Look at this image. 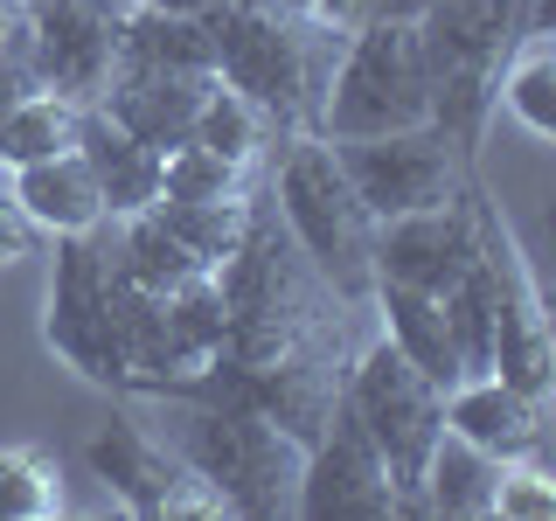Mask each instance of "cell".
<instances>
[{
  "instance_id": "6da1fadb",
  "label": "cell",
  "mask_w": 556,
  "mask_h": 521,
  "mask_svg": "<svg viewBox=\"0 0 556 521\" xmlns=\"http://www.w3.org/2000/svg\"><path fill=\"white\" fill-rule=\"evenodd\" d=\"M167 445L223 500V514H243V521L292 514L306 445L286 439L251 404H230V396H167Z\"/></svg>"
},
{
  "instance_id": "7a4b0ae2",
  "label": "cell",
  "mask_w": 556,
  "mask_h": 521,
  "mask_svg": "<svg viewBox=\"0 0 556 521\" xmlns=\"http://www.w3.org/2000/svg\"><path fill=\"white\" fill-rule=\"evenodd\" d=\"M529 28V0H431L417 14V42L431 63V126L473 161L494 118V84Z\"/></svg>"
},
{
  "instance_id": "3957f363",
  "label": "cell",
  "mask_w": 556,
  "mask_h": 521,
  "mask_svg": "<svg viewBox=\"0 0 556 521\" xmlns=\"http://www.w3.org/2000/svg\"><path fill=\"white\" fill-rule=\"evenodd\" d=\"M271 208L278 223L292 230V243L320 265V278L348 300H369L376 285V216L355 202L348 174L334 161L320 132H292L278 139V161H271Z\"/></svg>"
},
{
  "instance_id": "277c9868",
  "label": "cell",
  "mask_w": 556,
  "mask_h": 521,
  "mask_svg": "<svg viewBox=\"0 0 556 521\" xmlns=\"http://www.w3.org/2000/svg\"><path fill=\"white\" fill-rule=\"evenodd\" d=\"M431 126V63L417 42V22H362L348 28L341 63L320 98V139H376Z\"/></svg>"
},
{
  "instance_id": "5b68a950",
  "label": "cell",
  "mask_w": 556,
  "mask_h": 521,
  "mask_svg": "<svg viewBox=\"0 0 556 521\" xmlns=\"http://www.w3.org/2000/svg\"><path fill=\"white\" fill-rule=\"evenodd\" d=\"M341 410L355 417V424L376 439V452L390 459L404 514H425L417 508V473H425L431 445H439V431H445V390L417 369L396 341H369V347H355V361H348Z\"/></svg>"
},
{
  "instance_id": "8992f818",
  "label": "cell",
  "mask_w": 556,
  "mask_h": 521,
  "mask_svg": "<svg viewBox=\"0 0 556 521\" xmlns=\"http://www.w3.org/2000/svg\"><path fill=\"white\" fill-rule=\"evenodd\" d=\"M334 161L355 188V202L376 223L390 216H417V208H439L466 188V153L452 147L439 126H410V132H376V139H327Z\"/></svg>"
},
{
  "instance_id": "52a82bcc",
  "label": "cell",
  "mask_w": 556,
  "mask_h": 521,
  "mask_svg": "<svg viewBox=\"0 0 556 521\" xmlns=\"http://www.w3.org/2000/svg\"><path fill=\"white\" fill-rule=\"evenodd\" d=\"M42 341L98 390H118V341H112V237L77 230L56 237V265H49V313Z\"/></svg>"
},
{
  "instance_id": "ba28073f",
  "label": "cell",
  "mask_w": 556,
  "mask_h": 521,
  "mask_svg": "<svg viewBox=\"0 0 556 521\" xmlns=\"http://www.w3.org/2000/svg\"><path fill=\"white\" fill-rule=\"evenodd\" d=\"M139 0H22L35 84L70 104H98L126 56V22Z\"/></svg>"
},
{
  "instance_id": "9c48e42d",
  "label": "cell",
  "mask_w": 556,
  "mask_h": 521,
  "mask_svg": "<svg viewBox=\"0 0 556 521\" xmlns=\"http://www.w3.org/2000/svg\"><path fill=\"white\" fill-rule=\"evenodd\" d=\"M84 466L104 480V494L126 500L139 521H223V500L181 466L161 431H147L139 417H112L84 439Z\"/></svg>"
},
{
  "instance_id": "30bf717a",
  "label": "cell",
  "mask_w": 556,
  "mask_h": 521,
  "mask_svg": "<svg viewBox=\"0 0 556 521\" xmlns=\"http://www.w3.org/2000/svg\"><path fill=\"white\" fill-rule=\"evenodd\" d=\"M473 208H480L486 285H494V376L515 382V390H529V396H549L556 341H549V313H543V292H535V271H529V257H521L508 216H501L480 188H473Z\"/></svg>"
},
{
  "instance_id": "8fae6325",
  "label": "cell",
  "mask_w": 556,
  "mask_h": 521,
  "mask_svg": "<svg viewBox=\"0 0 556 521\" xmlns=\"http://www.w3.org/2000/svg\"><path fill=\"white\" fill-rule=\"evenodd\" d=\"M292 514H313V521H348V514L355 521H390V514H404V494H396V480H390V459H382L376 439L348 410H334V424L306 445Z\"/></svg>"
},
{
  "instance_id": "7c38bea8",
  "label": "cell",
  "mask_w": 556,
  "mask_h": 521,
  "mask_svg": "<svg viewBox=\"0 0 556 521\" xmlns=\"http://www.w3.org/2000/svg\"><path fill=\"white\" fill-rule=\"evenodd\" d=\"M480 257V208H473V181L439 208L417 216H390L376 223V278L390 285H417V292H452Z\"/></svg>"
},
{
  "instance_id": "4fadbf2b",
  "label": "cell",
  "mask_w": 556,
  "mask_h": 521,
  "mask_svg": "<svg viewBox=\"0 0 556 521\" xmlns=\"http://www.w3.org/2000/svg\"><path fill=\"white\" fill-rule=\"evenodd\" d=\"M208 91H216V69L161 63V56H118V69H112V84H104L98 104L126 132L147 139L153 153H167V147H188V132H195Z\"/></svg>"
},
{
  "instance_id": "5bb4252c",
  "label": "cell",
  "mask_w": 556,
  "mask_h": 521,
  "mask_svg": "<svg viewBox=\"0 0 556 521\" xmlns=\"http://www.w3.org/2000/svg\"><path fill=\"white\" fill-rule=\"evenodd\" d=\"M445 431L486 445L494 459H543L549 445V396H529L501 376H466L445 390Z\"/></svg>"
},
{
  "instance_id": "9a60e30c",
  "label": "cell",
  "mask_w": 556,
  "mask_h": 521,
  "mask_svg": "<svg viewBox=\"0 0 556 521\" xmlns=\"http://www.w3.org/2000/svg\"><path fill=\"white\" fill-rule=\"evenodd\" d=\"M77 153L91 167L104 216H139L153 195H161V153L147 147L139 132H126L104 104H84L77 112Z\"/></svg>"
},
{
  "instance_id": "2e32d148",
  "label": "cell",
  "mask_w": 556,
  "mask_h": 521,
  "mask_svg": "<svg viewBox=\"0 0 556 521\" xmlns=\"http://www.w3.org/2000/svg\"><path fill=\"white\" fill-rule=\"evenodd\" d=\"M8 195L22 202V216L49 237H77V230H98L104 223V195H98L91 167H84L77 139H70L63 153H49V161L8 167Z\"/></svg>"
},
{
  "instance_id": "e0dca14e",
  "label": "cell",
  "mask_w": 556,
  "mask_h": 521,
  "mask_svg": "<svg viewBox=\"0 0 556 521\" xmlns=\"http://www.w3.org/2000/svg\"><path fill=\"white\" fill-rule=\"evenodd\" d=\"M369 300H376L382 341L404 347L439 390H459L466 361H459V341H452V320H445V292H417V285H390V278H376Z\"/></svg>"
},
{
  "instance_id": "ac0fdd59",
  "label": "cell",
  "mask_w": 556,
  "mask_h": 521,
  "mask_svg": "<svg viewBox=\"0 0 556 521\" xmlns=\"http://www.w3.org/2000/svg\"><path fill=\"white\" fill-rule=\"evenodd\" d=\"M501 466L486 445L459 439V431H439L425 473H417V508L425 514H445V521H494V486H501Z\"/></svg>"
},
{
  "instance_id": "d6986e66",
  "label": "cell",
  "mask_w": 556,
  "mask_h": 521,
  "mask_svg": "<svg viewBox=\"0 0 556 521\" xmlns=\"http://www.w3.org/2000/svg\"><path fill=\"white\" fill-rule=\"evenodd\" d=\"M494 104L529 139H556V42L549 35H521L515 42V56L494 84Z\"/></svg>"
},
{
  "instance_id": "ffe728a7",
  "label": "cell",
  "mask_w": 556,
  "mask_h": 521,
  "mask_svg": "<svg viewBox=\"0 0 556 521\" xmlns=\"http://www.w3.org/2000/svg\"><path fill=\"white\" fill-rule=\"evenodd\" d=\"M257 195V188H251ZM251 195H216V202H181V195H153L147 208L167 223L174 237L188 243V251L202 257L208 271H223L237 257V243H243V230H251Z\"/></svg>"
},
{
  "instance_id": "44dd1931",
  "label": "cell",
  "mask_w": 556,
  "mask_h": 521,
  "mask_svg": "<svg viewBox=\"0 0 556 521\" xmlns=\"http://www.w3.org/2000/svg\"><path fill=\"white\" fill-rule=\"evenodd\" d=\"M188 139H195V147H208V153H223V161H237V167H257V161L278 147V126L237 91V84L216 77V91L202 98V118H195V132H188Z\"/></svg>"
},
{
  "instance_id": "7402d4cb",
  "label": "cell",
  "mask_w": 556,
  "mask_h": 521,
  "mask_svg": "<svg viewBox=\"0 0 556 521\" xmlns=\"http://www.w3.org/2000/svg\"><path fill=\"white\" fill-rule=\"evenodd\" d=\"M77 112L84 104L42 91V84H35L28 98H14L8 112H0V167H28V161L63 153L70 139H77Z\"/></svg>"
},
{
  "instance_id": "603a6c76",
  "label": "cell",
  "mask_w": 556,
  "mask_h": 521,
  "mask_svg": "<svg viewBox=\"0 0 556 521\" xmlns=\"http://www.w3.org/2000/svg\"><path fill=\"white\" fill-rule=\"evenodd\" d=\"M63 514V473L49 452L8 445L0 452V521H56Z\"/></svg>"
},
{
  "instance_id": "cb8c5ba5",
  "label": "cell",
  "mask_w": 556,
  "mask_h": 521,
  "mask_svg": "<svg viewBox=\"0 0 556 521\" xmlns=\"http://www.w3.org/2000/svg\"><path fill=\"white\" fill-rule=\"evenodd\" d=\"M161 195H181V202H216V195H251V167L223 161L208 147H167L161 153Z\"/></svg>"
},
{
  "instance_id": "d4e9b609",
  "label": "cell",
  "mask_w": 556,
  "mask_h": 521,
  "mask_svg": "<svg viewBox=\"0 0 556 521\" xmlns=\"http://www.w3.org/2000/svg\"><path fill=\"white\" fill-rule=\"evenodd\" d=\"M494 514L501 521H556V480L543 459H508L494 486Z\"/></svg>"
},
{
  "instance_id": "484cf974",
  "label": "cell",
  "mask_w": 556,
  "mask_h": 521,
  "mask_svg": "<svg viewBox=\"0 0 556 521\" xmlns=\"http://www.w3.org/2000/svg\"><path fill=\"white\" fill-rule=\"evenodd\" d=\"M35 243V223L22 216V202L8 195V181H0V265H22Z\"/></svg>"
},
{
  "instance_id": "4316f807",
  "label": "cell",
  "mask_w": 556,
  "mask_h": 521,
  "mask_svg": "<svg viewBox=\"0 0 556 521\" xmlns=\"http://www.w3.org/2000/svg\"><path fill=\"white\" fill-rule=\"evenodd\" d=\"M28 63V22H22V0H0V69Z\"/></svg>"
},
{
  "instance_id": "83f0119b",
  "label": "cell",
  "mask_w": 556,
  "mask_h": 521,
  "mask_svg": "<svg viewBox=\"0 0 556 521\" xmlns=\"http://www.w3.org/2000/svg\"><path fill=\"white\" fill-rule=\"evenodd\" d=\"M300 8L327 14V22H341V28H362V22H369V0H300Z\"/></svg>"
},
{
  "instance_id": "f1b7e54d",
  "label": "cell",
  "mask_w": 556,
  "mask_h": 521,
  "mask_svg": "<svg viewBox=\"0 0 556 521\" xmlns=\"http://www.w3.org/2000/svg\"><path fill=\"white\" fill-rule=\"evenodd\" d=\"M28 91H35V63H8V69H0V112H8L14 98H28Z\"/></svg>"
},
{
  "instance_id": "f546056e",
  "label": "cell",
  "mask_w": 556,
  "mask_h": 521,
  "mask_svg": "<svg viewBox=\"0 0 556 521\" xmlns=\"http://www.w3.org/2000/svg\"><path fill=\"white\" fill-rule=\"evenodd\" d=\"M431 0H369V22L382 14V22H417V14H425Z\"/></svg>"
},
{
  "instance_id": "4dcf8cb0",
  "label": "cell",
  "mask_w": 556,
  "mask_h": 521,
  "mask_svg": "<svg viewBox=\"0 0 556 521\" xmlns=\"http://www.w3.org/2000/svg\"><path fill=\"white\" fill-rule=\"evenodd\" d=\"M147 8H161V14H195V22H208V8H216V0H147Z\"/></svg>"
}]
</instances>
